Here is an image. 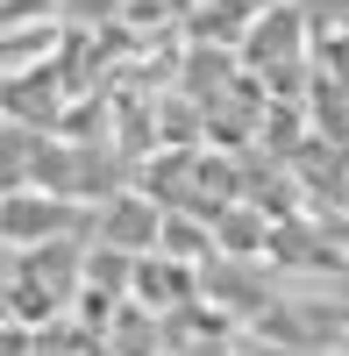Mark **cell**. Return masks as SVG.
Here are the masks:
<instances>
[{"mask_svg":"<svg viewBox=\"0 0 349 356\" xmlns=\"http://www.w3.org/2000/svg\"><path fill=\"white\" fill-rule=\"evenodd\" d=\"M93 235V207L57 200V193H8V250H43V243H72V235Z\"/></svg>","mask_w":349,"mask_h":356,"instance_id":"1","label":"cell"},{"mask_svg":"<svg viewBox=\"0 0 349 356\" xmlns=\"http://www.w3.org/2000/svg\"><path fill=\"white\" fill-rule=\"evenodd\" d=\"M93 243L122 250V257H157L164 243V207H150L143 193H107L93 207Z\"/></svg>","mask_w":349,"mask_h":356,"instance_id":"2","label":"cell"},{"mask_svg":"<svg viewBox=\"0 0 349 356\" xmlns=\"http://www.w3.org/2000/svg\"><path fill=\"white\" fill-rule=\"evenodd\" d=\"M136 300H150V314H186L200 307V271L179 257H136Z\"/></svg>","mask_w":349,"mask_h":356,"instance_id":"3","label":"cell"},{"mask_svg":"<svg viewBox=\"0 0 349 356\" xmlns=\"http://www.w3.org/2000/svg\"><path fill=\"white\" fill-rule=\"evenodd\" d=\"M300 15L314 29V43L321 36H349V0H300Z\"/></svg>","mask_w":349,"mask_h":356,"instance_id":"4","label":"cell"},{"mask_svg":"<svg viewBox=\"0 0 349 356\" xmlns=\"http://www.w3.org/2000/svg\"><path fill=\"white\" fill-rule=\"evenodd\" d=\"M57 43H65V22H50L36 36V57H50ZM8 72H29V29H8Z\"/></svg>","mask_w":349,"mask_h":356,"instance_id":"5","label":"cell"},{"mask_svg":"<svg viewBox=\"0 0 349 356\" xmlns=\"http://www.w3.org/2000/svg\"><path fill=\"white\" fill-rule=\"evenodd\" d=\"M314 72H328V79L349 86V36H321L314 43Z\"/></svg>","mask_w":349,"mask_h":356,"instance_id":"6","label":"cell"}]
</instances>
